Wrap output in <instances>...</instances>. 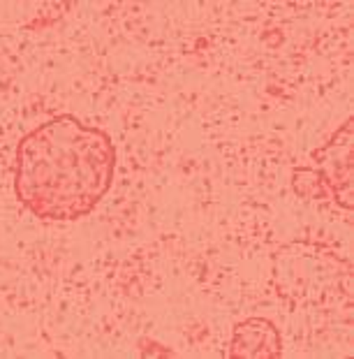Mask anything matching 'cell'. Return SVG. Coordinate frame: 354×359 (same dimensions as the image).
I'll return each instance as SVG.
<instances>
[{"mask_svg":"<svg viewBox=\"0 0 354 359\" xmlns=\"http://www.w3.org/2000/svg\"><path fill=\"white\" fill-rule=\"evenodd\" d=\"M232 357L248 359H275L282 355L280 334L273 323L264 318H250L236 325L232 336Z\"/></svg>","mask_w":354,"mask_h":359,"instance_id":"3957f363","label":"cell"},{"mask_svg":"<svg viewBox=\"0 0 354 359\" xmlns=\"http://www.w3.org/2000/svg\"><path fill=\"white\" fill-rule=\"evenodd\" d=\"M352 126L354 121L348 118L345 126L331 137V142L325 149L315 151L313 158L318 160L320 179L325 183L327 195L334 197L345 209L354 206V193H352V160H354V147H352Z\"/></svg>","mask_w":354,"mask_h":359,"instance_id":"7a4b0ae2","label":"cell"},{"mask_svg":"<svg viewBox=\"0 0 354 359\" xmlns=\"http://www.w3.org/2000/svg\"><path fill=\"white\" fill-rule=\"evenodd\" d=\"M114 172L111 137L63 114L19 142L14 193L42 220H79L109 193Z\"/></svg>","mask_w":354,"mask_h":359,"instance_id":"6da1fadb","label":"cell"}]
</instances>
